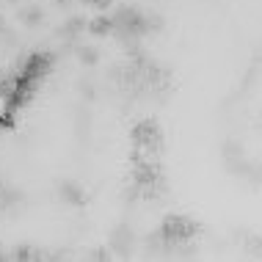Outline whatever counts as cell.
Returning a JSON list of instances; mask_svg holds the SVG:
<instances>
[{
	"label": "cell",
	"instance_id": "cell-1",
	"mask_svg": "<svg viewBox=\"0 0 262 262\" xmlns=\"http://www.w3.org/2000/svg\"><path fill=\"white\" fill-rule=\"evenodd\" d=\"M130 141H133V149H138L146 158L160 160L163 149H166V136H163V127L158 119H141V122H136L130 130Z\"/></svg>",
	"mask_w": 262,
	"mask_h": 262
},
{
	"label": "cell",
	"instance_id": "cell-2",
	"mask_svg": "<svg viewBox=\"0 0 262 262\" xmlns=\"http://www.w3.org/2000/svg\"><path fill=\"white\" fill-rule=\"evenodd\" d=\"M199 235H202V224L190 215H182V212H168L158 229V237L168 246L188 243V240H196Z\"/></svg>",
	"mask_w": 262,
	"mask_h": 262
},
{
	"label": "cell",
	"instance_id": "cell-3",
	"mask_svg": "<svg viewBox=\"0 0 262 262\" xmlns=\"http://www.w3.org/2000/svg\"><path fill=\"white\" fill-rule=\"evenodd\" d=\"M111 17H113V36H119L122 41H138L144 33H149V17L144 11L133 9V6H122Z\"/></svg>",
	"mask_w": 262,
	"mask_h": 262
},
{
	"label": "cell",
	"instance_id": "cell-4",
	"mask_svg": "<svg viewBox=\"0 0 262 262\" xmlns=\"http://www.w3.org/2000/svg\"><path fill=\"white\" fill-rule=\"evenodd\" d=\"M86 31L91 33V36H97V39L111 36V33H113V17H108V14H97L94 19H89Z\"/></svg>",
	"mask_w": 262,
	"mask_h": 262
},
{
	"label": "cell",
	"instance_id": "cell-5",
	"mask_svg": "<svg viewBox=\"0 0 262 262\" xmlns=\"http://www.w3.org/2000/svg\"><path fill=\"white\" fill-rule=\"evenodd\" d=\"M61 196H63V202L75 204V207H83V204H86V193H83L75 182H63V185H61Z\"/></svg>",
	"mask_w": 262,
	"mask_h": 262
},
{
	"label": "cell",
	"instance_id": "cell-6",
	"mask_svg": "<svg viewBox=\"0 0 262 262\" xmlns=\"http://www.w3.org/2000/svg\"><path fill=\"white\" fill-rule=\"evenodd\" d=\"M86 28H89V19H83V17H72L67 25H63V33H67V36H77V33L86 31Z\"/></svg>",
	"mask_w": 262,
	"mask_h": 262
},
{
	"label": "cell",
	"instance_id": "cell-7",
	"mask_svg": "<svg viewBox=\"0 0 262 262\" xmlns=\"http://www.w3.org/2000/svg\"><path fill=\"white\" fill-rule=\"evenodd\" d=\"M33 257H39L36 251L31 249L28 243H23V246H17V251L11 254V259H17V262H25V259H33Z\"/></svg>",
	"mask_w": 262,
	"mask_h": 262
},
{
	"label": "cell",
	"instance_id": "cell-8",
	"mask_svg": "<svg viewBox=\"0 0 262 262\" xmlns=\"http://www.w3.org/2000/svg\"><path fill=\"white\" fill-rule=\"evenodd\" d=\"M41 17H45V14H41V9H28V11L23 14V19H25L28 25H39Z\"/></svg>",
	"mask_w": 262,
	"mask_h": 262
},
{
	"label": "cell",
	"instance_id": "cell-9",
	"mask_svg": "<svg viewBox=\"0 0 262 262\" xmlns=\"http://www.w3.org/2000/svg\"><path fill=\"white\" fill-rule=\"evenodd\" d=\"M77 55H80L83 63H97V58H100V55H97V50H91V47H80V50H77Z\"/></svg>",
	"mask_w": 262,
	"mask_h": 262
},
{
	"label": "cell",
	"instance_id": "cell-10",
	"mask_svg": "<svg viewBox=\"0 0 262 262\" xmlns=\"http://www.w3.org/2000/svg\"><path fill=\"white\" fill-rule=\"evenodd\" d=\"M6 130H14V116L0 111V133H6Z\"/></svg>",
	"mask_w": 262,
	"mask_h": 262
},
{
	"label": "cell",
	"instance_id": "cell-11",
	"mask_svg": "<svg viewBox=\"0 0 262 262\" xmlns=\"http://www.w3.org/2000/svg\"><path fill=\"white\" fill-rule=\"evenodd\" d=\"M80 3H86V6H94V9L105 11V9H111V3H113V0H80Z\"/></svg>",
	"mask_w": 262,
	"mask_h": 262
},
{
	"label": "cell",
	"instance_id": "cell-12",
	"mask_svg": "<svg viewBox=\"0 0 262 262\" xmlns=\"http://www.w3.org/2000/svg\"><path fill=\"white\" fill-rule=\"evenodd\" d=\"M55 3H58V6H67V3H69V0H55Z\"/></svg>",
	"mask_w": 262,
	"mask_h": 262
},
{
	"label": "cell",
	"instance_id": "cell-13",
	"mask_svg": "<svg viewBox=\"0 0 262 262\" xmlns=\"http://www.w3.org/2000/svg\"><path fill=\"white\" fill-rule=\"evenodd\" d=\"M0 259H6V251H3V246H0Z\"/></svg>",
	"mask_w": 262,
	"mask_h": 262
}]
</instances>
